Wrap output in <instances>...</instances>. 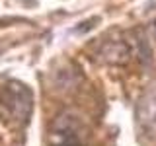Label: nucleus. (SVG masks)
Returning a JSON list of instances; mask_svg holds the SVG:
<instances>
[{
	"label": "nucleus",
	"instance_id": "1",
	"mask_svg": "<svg viewBox=\"0 0 156 146\" xmlns=\"http://www.w3.org/2000/svg\"><path fill=\"white\" fill-rule=\"evenodd\" d=\"M33 109V96L26 86L12 82L0 92V113L14 127H26Z\"/></svg>",
	"mask_w": 156,
	"mask_h": 146
}]
</instances>
